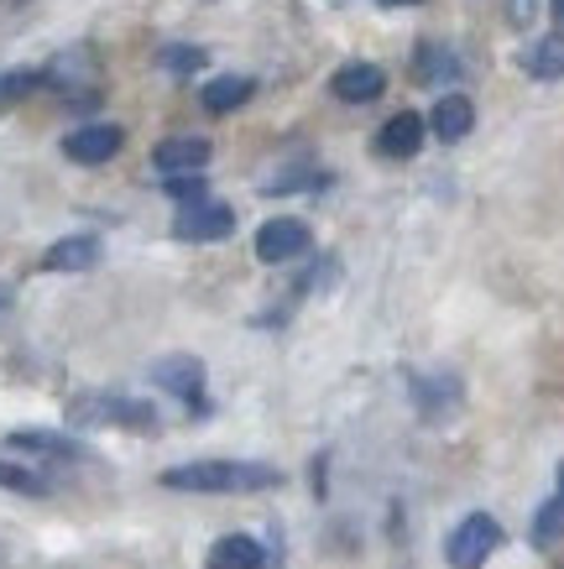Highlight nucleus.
I'll use <instances>...</instances> for the list:
<instances>
[{"instance_id":"1","label":"nucleus","mask_w":564,"mask_h":569,"mask_svg":"<svg viewBox=\"0 0 564 569\" xmlns=\"http://www.w3.org/2000/svg\"><path fill=\"white\" fill-rule=\"evenodd\" d=\"M168 491H205V497H225V491H273L283 486L277 466H257V460H194V466L162 470Z\"/></svg>"},{"instance_id":"2","label":"nucleus","mask_w":564,"mask_h":569,"mask_svg":"<svg viewBox=\"0 0 564 569\" xmlns=\"http://www.w3.org/2000/svg\"><path fill=\"white\" fill-rule=\"evenodd\" d=\"M73 423H120V429H137V433H152L157 429V408L152 402H137V397H79L69 408Z\"/></svg>"},{"instance_id":"3","label":"nucleus","mask_w":564,"mask_h":569,"mask_svg":"<svg viewBox=\"0 0 564 569\" xmlns=\"http://www.w3.org/2000/svg\"><path fill=\"white\" fill-rule=\"evenodd\" d=\"M502 543V528H496V518H486V512H471V518L449 533L445 543V559L449 569H481L486 559H492V549Z\"/></svg>"},{"instance_id":"4","label":"nucleus","mask_w":564,"mask_h":569,"mask_svg":"<svg viewBox=\"0 0 564 569\" xmlns=\"http://www.w3.org/2000/svg\"><path fill=\"white\" fill-rule=\"evenodd\" d=\"M230 230H236V209L215 204V199H205V204H184L178 209V220H172V236H178V241H225Z\"/></svg>"},{"instance_id":"5","label":"nucleus","mask_w":564,"mask_h":569,"mask_svg":"<svg viewBox=\"0 0 564 569\" xmlns=\"http://www.w3.org/2000/svg\"><path fill=\"white\" fill-rule=\"evenodd\" d=\"M308 224L304 220H293V214H277V220H267L257 230V257L267 261V267H283V261H293V257H304L308 251Z\"/></svg>"},{"instance_id":"6","label":"nucleus","mask_w":564,"mask_h":569,"mask_svg":"<svg viewBox=\"0 0 564 569\" xmlns=\"http://www.w3.org/2000/svg\"><path fill=\"white\" fill-rule=\"evenodd\" d=\"M120 141H126V131H120L116 121H89V126H79V131L63 137V157L95 168V162H110V157L120 152Z\"/></svg>"},{"instance_id":"7","label":"nucleus","mask_w":564,"mask_h":569,"mask_svg":"<svg viewBox=\"0 0 564 569\" xmlns=\"http://www.w3.org/2000/svg\"><path fill=\"white\" fill-rule=\"evenodd\" d=\"M147 377H152L162 392L184 397V402L199 408V392H205V361H199V356H162V361H152Z\"/></svg>"},{"instance_id":"8","label":"nucleus","mask_w":564,"mask_h":569,"mask_svg":"<svg viewBox=\"0 0 564 569\" xmlns=\"http://www.w3.org/2000/svg\"><path fill=\"white\" fill-rule=\"evenodd\" d=\"M209 147L205 137H168V141H157V152H152V168L157 173H168V178H184V173H205V162H209Z\"/></svg>"},{"instance_id":"9","label":"nucleus","mask_w":564,"mask_h":569,"mask_svg":"<svg viewBox=\"0 0 564 569\" xmlns=\"http://www.w3.org/2000/svg\"><path fill=\"white\" fill-rule=\"evenodd\" d=\"M95 261H100V236H63L42 251L48 272H89Z\"/></svg>"},{"instance_id":"10","label":"nucleus","mask_w":564,"mask_h":569,"mask_svg":"<svg viewBox=\"0 0 564 569\" xmlns=\"http://www.w3.org/2000/svg\"><path fill=\"white\" fill-rule=\"evenodd\" d=\"M329 89H335L345 104H372L376 94L387 89V73L376 69V63H345V69L329 79Z\"/></svg>"},{"instance_id":"11","label":"nucleus","mask_w":564,"mask_h":569,"mask_svg":"<svg viewBox=\"0 0 564 569\" xmlns=\"http://www.w3.org/2000/svg\"><path fill=\"white\" fill-rule=\"evenodd\" d=\"M95 79H100V63L85 48H69L63 58H52L48 69H42V84H52V89H95Z\"/></svg>"},{"instance_id":"12","label":"nucleus","mask_w":564,"mask_h":569,"mask_svg":"<svg viewBox=\"0 0 564 569\" xmlns=\"http://www.w3.org/2000/svg\"><path fill=\"white\" fill-rule=\"evenodd\" d=\"M424 116H413V110H403V116H393V121L376 131V152L382 157H413L418 147H424Z\"/></svg>"},{"instance_id":"13","label":"nucleus","mask_w":564,"mask_h":569,"mask_svg":"<svg viewBox=\"0 0 564 569\" xmlns=\"http://www.w3.org/2000/svg\"><path fill=\"white\" fill-rule=\"evenodd\" d=\"M428 126H434V137L439 141H465L471 137V126H476V104L465 100V94H439Z\"/></svg>"},{"instance_id":"14","label":"nucleus","mask_w":564,"mask_h":569,"mask_svg":"<svg viewBox=\"0 0 564 569\" xmlns=\"http://www.w3.org/2000/svg\"><path fill=\"white\" fill-rule=\"evenodd\" d=\"M6 445L27 449V455H52V460H79L85 455V445L73 433H52V429H17V433H6Z\"/></svg>"},{"instance_id":"15","label":"nucleus","mask_w":564,"mask_h":569,"mask_svg":"<svg viewBox=\"0 0 564 569\" xmlns=\"http://www.w3.org/2000/svg\"><path fill=\"white\" fill-rule=\"evenodd\" d=\"M257 94V79H246V73H220V79H209L205 84V110H215V116H230V110H240V104Z\"/></svg>"},{"instance_id":"16","label":"nucleus","mask_w":564,"mask_h":569,"mask_svg":"<svg viewBox=\"0 0 564 569\" xmlns=\"http://www.w3.org/2000/svg\"><path fill=\"white\" fill-rule=\"evenodd\" d=\"M209 569H261V543L246 533H225L209 549Z\"/></svg>"},{"instance_id":"17","label":"nucleus","mask_w":564,"mask_h":569,"mask_svg":"<svg viewBox=\"0 0 564 569\" xmlns=\"http://www.w3.org/2000/svg\"><path fill=\"white\" fill-rule=\"evenodd\" d=\"M517 63H523V73H533V79H560L564 73V37H538V42H528Z\"/></svg>"},{"instance_id":"18","label":"nucleus","mask_w":564,"mask_h":569,"mask_svg":"<svg viewBox=\"0 0 564 569\" xmlns=\"http://www.w3.org/2000/svg\"><path fill=\"white\" fill-rule=\"evenodd\" d=\"M413 397H418V408H424L428 418H439V397H445V408H455V402H461L455 377H413Z\"/></svg>"},{"instance_id":"19","label":"nucleus","mask_w":564,"mask_h":569,"mask_svg":"<svg viewBox=\"0 0 564 569\" xmlns=\"http://www.w3.org/2000/svg\"><path fill=\"white\" fill-rule=\"evenodd\" d=\"M455 73H461L455 52H445L439 42H424V48H418V79H424V84H449Z\"/></svg>"},{"instance_id":"20","label":"nucleus","mask_w":564,"mask_h":569,"mask_svg":"<svg viewBox=\"0 0 564 569\" xmlns=\"http://www.w3.org/2000/svg\"><path fill=\"white\" fill-rule=\"evenodd\" d=\"M0 486H6V491H21V497H48V481L27 466H11V460H0Z\"/></svg>"},{"instance_id":"21","label":"nucleus","mask_w":564,"mask_h":569,"mask_svg":"<svg viewBox=\"0 0 564 569\" xmlns=\"http://www.w3.org/2000/svg\"><path fill=\"white\" fill-rule=\"evenodd\" d=\"M37 84H42V69H11V73H0V104L27 100Z\"/></svg>"},{"instance_id":"22","label":"nucleus","mask_w":564,"mask_h":569,"mask_svg":"<svg viewBox=\"0 0 564 569\" xmlns=\"http://www.w3.org/2000/svg\"><path fill=\"white\" fill-rule=\"evenodd\" d=\"M162 69H168V73H199V69H205V48H188V42L162 48Z\"/></svg>"},{"instance_id":"23","label":"nucleus","mask_w":564,"mask_h":569,"mask_svg":"<svg viewBox=\"0 0 564 569\" xmlns=\"http://www.w3.org/2000/svg\"><path fill=\"white\" fill-rule=\"evenodd\" d=\"M162 189L178 199V204H205V193H209V183H205V173H184V178H168Z\"/></svg>"},{"instance_id":"24","label":"nucleus","mask_w":564,"mask_h":569,"mask_svg":"<svg viewBox=\"0 0 564 569\" xmlns=\"http://www.w3.org/2000/svg\"><path fill=\"white\" fill-rule=\"evenodd\" d=\"M329 282H335V257H325V261H314V272L304 277V282H298V288H304V293H325Z\"/></svg>"},{"instance_id":"25","label":"nucleus","mask_w":564,"mask_h":569,"mask_svg":"<svg viewBox=\"0 0 564 569\" xmlns=\"http://www.w3.org/2000/svg\"><path fill=\"white\" fill-rule=\"evenodd\" d=\"M308 183H325V178H319V173H288V178L261 183V193H293V189H308Z\"/></svg>"},{"instance_id":"26","label":"nucleus","mask_w":564,"mask_h":569,"mask_svg":"<svg viewBox=\"0 0 564 569\" xmlns=\"http://www.w3.org/2000/svg\"><path fill=\"white\" fill-rule=\"evenodd\" d=\"M533 11H538V0H513V21L523 27V21H533Z\"/></svg>"},{"instance_id":"27","label":"nucleus","mask_w":564,"mask_h":569,"mask_svg":"<svg viewBox=\"0 0 564 569\" xmlns=\"http://www.w3.org/2000/svg\"><path fill=\"white\" fill-rule=\"evenodd\" d=\"M376 6H387V11H403V6H418V0H376Z\"/></svg>"},{"instance_id":"28","label":"nucleus","mask_w":564,"mask_h":569,"mask_svg":"<svg viewBox=\"0 0 564 569\" xmlns=\"http://www.w3.org/2000/svg\"><path fill=\"white\" fill-rule=\"evenodd\" d=\"M554 17H560V21H564V0H554Z\"/></svg>"},{"instance_id":"29","label":"nucleus","mask_w":564,"mask_h":569,"mask_svg":"<svg viewBox=\"0 0 564 569\" xmlns=\"http://www.w3.org/2000/svg\"><path fill=\"white\" fill-rule=\"evenodd\" d=\"M6 298H11V288H0V303H6Z\"/></svg>"}]
</instances>
